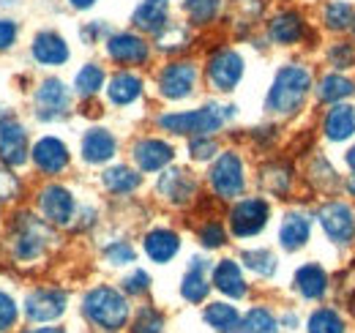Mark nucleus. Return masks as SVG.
<instances>
[{"instance_id": "nucleus-1", "label": "nucleus", "mask_w": 355, "mask_h": 333, "mask_svg": "<svg viewBox=\"0 0 355 333\" xmlns=\"http://www.w3.org/2000/svg\"><path fill=\"white\" fill-rule=\"evenodd\" d=\"M309 85H311V77L306 69H301V66H284L276 74L273 87L268 93V101H266L268 112L293 115L304 104V99L309 93Z\"/></svg>"}, {"instance_id": "nucleus-2", "label": "nucleus", "mask_w": 355, "mask_h": 333, "mask_svg": "<svg viewBox=\"0 0 355 333\" xmlns=\"http://www.w3.org/2000/svg\"><path fill=\"white\" fill-rule=\"evenodd\" d=\"M83 311L93 325L104 328V331H118L126 325L129 320V303L126 298L112 287H96L85 295L83 300Z\"/></svg>"}, {"instance_id": "nucleus-3", "label": "nucleus", "mask_w": 355, "mask_h": 333, "mask_svg": "<svg viewBox=\"0 0 355 333\" xmlns=\"http://www.w3.org/2000/svg\"><path fill=\"white\" fill-rule=\"evenodd\" d=\"M235 107H216V104H208V107H200V110H191V112H175V115H162L159 126L164 131H173V134H191V137H205V134H214L219 131L222 123L232 115Z\"/></svg>"}, {"instance_id": "nucleus-4", "label": "nucleus", "mask_w": 355, "mask_h": 333, "mask_svg": "<svg viewBox=\"0 0 355 333\" xmlns=\"http://www.w3.org/2000/svg\"><path fill=\"white\" fill-rule=\"evenodd\" d=\"M243 164L235 153H222L216 159V164L211 166V186L216 189V194L230 200L238 197L243 191Z\"/></svg>"}, {"instance_id": "nucleus-5", "label": "nucleus", "mask_w": 355, "mask_h": 333, "mask_svg": "<svg viewBox=\"0 0 355 333\" xmlns=\"http://www.w3.org/2000/svg\"><path fill=\"white\" fill-rule=\"evenodd\" d=\"M0 159L11 166L28 162V134L14 115L0 118Z\"/></svg>"}, {"instance_id": "nucleus-6", "label": "nucleus", "mask_w": 355, "mask_h": 333, "mask_svg": "<svg viewBox=\"0 0 355 333\" xmlns=\"http://www.w3.org/2000/svg\"><path fill=\"white\" fill-rule=\"evenodd\" d=\"M268 221V203L266 200H243L230 213V227L238 238L257 235Z\"/></svg>"}, {"instance_id": "nucleus-7", "label": "nucleus", "mask_w": 355, "mask_h": 333, "mask_svg": "<svg viewBox=\"0 0 355 333\" xmlns=\"http://www.w3.org/2000/svg\"><path fill=\"white\" fill-rule=\"evenodd\" d=\"M243 77V60L238 52L222 49L208 60V80L219 90H232Z\"/></svg>"}, {"instance_id": "nucleus-8", "label": "nucleus", "mask_w": 355, "mask_h": 333, "mask_svg": "<svg viewBox=\"0 0 355 333\" xmlns=\"http://www.w3.org/2000/svg\"><path fill=\"white\" fill-rule=\"evenodd\" d=\"M66 311V292L33 290L25 300V314L31 323H52Z\"/></svg>"}, {"instance_id": "nucleus-9", "label": "nucleus", "mask_w": 355, "mask_h": 333, "mask_svg": "<svg viewBox=\"0 0 355 333\" xmlns=\"http://www.w3.org/2000/svg\"><path fill=\"white\" fill-rule=\"evenodd\" d=\"M320 224L325 230V235L336 244H350L355 235V216L353 210L342 203H331L320 210Z\"/></svg>"}, {"instance_id": "nucleus-10", "label": "nucleus", "mask_w": 355, "mask_h": 333, "mask_svg": "<svg viewBox=\"0 0 355 333\" xmlns=\"http://www.w3.org/2000/svg\"><path fill=\"white\" fill-rule=\"evenodd\" d=\"M197 80V71L191 63H170L162 74H159V90L167 96V99H183L191 93Z\"/></svg>"}, {"instance_id": "nucleus-11", "label": "nucleus", "mask_w": 355, "mask_h": 333, "mask_svg": "<svg viewBox=\"0 0 355 333\" xmlns=\"http://www.w3.org/2000/svg\"><path fill=\"white\" fill-rule=\"evenodd\" d=\"M36 112L42 121H52V118H60L69 107V90L60 80H44L39 93H36Z\"/></svg>"}, {"instance_id": "nucleus-12", "label": "nucleus", "mask_w": 355, "mask_h": 333, "mask_svg": "<svg viewBox=\"0 0 355 333\" xmlns=\"http://www.w3.org/2000/svg\"><path fill=\"white\" fill-rule=\"evenodd\" d=\"M39 203H42V210L52 224H69L74 216V197L63 186H46Z\"/></svg>"}, {"instance_id": "nucleus-13", "label": "nucleus", "mask_w": 355, "mask_h": 333, "mask_svg": "<svg viewBox=\"0 0 355 333\" xmlns=\"http://www.w3.org/2000/svg\"><path fill=\"white\" fill-rule=\"evenodd\" d=\"M107 52L112 60L118 63H126V66H137V63H145L148 60V44L142 42L139 36L134 33H118L107 42Z\"/></svg>"}, {"instance_id": "nucleus-14", "label": "nucleus", "mask_w": 355, "mask_h": 333, "mask_svg": "<svg viewBox=\"0 0 355 333\" xmlns=\"http://www.w3.org/2000/svg\"><path fill=\"white\" fill-rule=\"evenodd\" d=\"M173 148L162 139H142L134 145V162L142 172H156L173 162Z\"/></svg>"}, {"instance_id": "nucleus-15", "label": "nucleus", "mask_w": 355, "mask_h": 333, "mask_svg": "<svg viewBox=\"0 0 355 333\" xmlns=\"http://www.w3.org/2000/svg\"><path fill=\"white\" fill-rule=\"evenodd\" d=\"M33 162H36V166H39L42 172L55 175V172L66 169V164H69V151H66V145H63L60 139L44 137V139H39V142L33 145Z\"/></svg>"}, {"instance_id": "nucleus-16", "label": "nucleus", "mask_w": 355, "mask_h": 333, "mask_svg": "<svg viewBox=\"0 0 355 333\" xmlns=\"http://www.w3.org/2000/svg\"><path fill=\"white\" fill-rule=\"evenodd\" d=\"M22 230L14 241V254L19 259H36L42 249H44V241H46V232L44 227L39 221H33V216H22Z\"/></svg>"}, {"instance_id": "nucleus-17", "label": "nucleus", "mask_w": 355, "mask_h": 333, "mask_svg": "<svg viewBox=\"0 0 355 333\" xmlns=\"http://www.w3.org/2000/svg\"><path fill=\"white\" fill-rule=\"evenodd\" d=\"M33 58L39 63H44V66H60V63L69 60V46L58 33L44 31V33H39L33 39Z\"/></svg>"}, {"instance_id": "nucleus-18", "label": "nucleus", "mask_w": 355, "mask_h": 333, "mask_svg": "<svg viewBox=\"0 0 355 333\" xmlns=\"http://www.w3.org/2000/svg\"><path fill=\"white\" fill-rule=\"evenodd\" d=\"M115 156V137L107 128H90L83 139V159L90 164H101Z\"/></svg>"}, {"instance_id": "nucleus-19", "label": "nucleus", "mask_w": 355, "mask_h": 333, "mask_svg": "<svg viewBox=\"0 0 355 333\" xmlns=\"http://www.w3.org/2000/svg\"><path fill=\"white\" fill-rule=\"evenodd\" d=\"M167 6L170 0H142L134 11V25L148 33H159L167 25Z\"/></svg>"}, {"instance_id": "nucleus-20", "label": "nucleus", "mask_w": 355, "mask_h": 333, "mask_svg": "<svg viewBox=\"0 0 355 333\" xmlns=\"http://www.w3.org/2000/svg\"><path fill=\"white\" fill-rule=\"evenodd\" d=\"M159 191H162L167 200H173V203L180 205V203H186V200L194 194V178H191L189 172H183V169H170V172L162 175Z\"/></svg>"}, {"instance_id": "nucleus-21", "label": "nucleus", "mask_w": 355, "mask_h": 333, "mask_svg": "<svg viewBox=\"0 0 355 333\" xmlns=\"http://www.w3.org/2000/svg\"><path fill=\"white\" fill-rule=\"evenodd\" d=\"M178 246H180V241H178V235L173 230H153V232L145 235V251H148V257L153 262L173 259L178 254Z\"/></svg>"}, {"instance_id": "nucleus-22", "label": "nucleus", "mask_w": 355, "mask_h": 333, "mask_svg": "<svg viewBox=\"0 0 355 333\" xmlns=\"http://www.w3.org/2000/svg\"><path fill=\"white\" fill-rule=\"evenodd\" d=\"M353 131H355V110L350 104H336L328 112V118H325V134H328V139L342 142V139L353 137Z\"/></svg>"}, {"instance_id": "nucleus-23", "label": "nucleus", "mask_w": 355, "mask_h": 333, "mask_svg": "<svg viewBox=\"0 0 355 333\" xmlns=\"http://www.w3.org/2000/svg\"><path fill=\"white\" fill-rule=\"evenodd\" d=\"M214 284L216 290H222L230 298H243L246 295V282L241 276V268L232 259H222L214 271Z\"/></svg>"}, {"instance_id": "nucleus-24", "label": "nucleus", "mask_w": 355, "mask_h": 333, "mask_svg": "<svg viewBox=\"0 0 355 333\" xmlns=\"http://www.w3.org/2000/svg\"><path fill=\"white\" fill-rule=\"evenodd\" d=\"M205 259H200V257H194L191 259V268H189V273L183 276V284H180V292H183V298L186 300H191V303H200V300H205V295L211 290V284L205 282Z\"/></svg>"}, {"instance_id": "nucleus-25", "label": "nucleus", "mask_w": 355, "mask_h": 333, "mask_svg": "<svg viewBox=\"0 0 355 333\" xmlns=\"http://www.w3.org/2000/svg\"><path fill=\"white\" fill-rule=\"evenodd\" d=\"M279 241L287 251L301 249L306 241H309V221L306 216L301 213H290L284 221H282V230H279Z\"/></svg>"}, {"instance_id": "nucleus-26", "label": "nucleus", "mask_w": 355, "mask_h": 333, "mask_svg": "<svg viewBox=\"0 0 355 333\" xmlns=\"http://www.w3.org/2000/svg\"><path fill=\"white\" fill-rule=\"evenodd\" d=\"M268 33H270V39H273L276 44H295L298 39H301V33H304V22H301L298 14L287 11V14L273 17Z\"/></svg>"}, {"instance_id": "nucleus-27", "label": "nucleus", "mask_w": 355, "mask_h": 333, "mask_svg": "<svg viewBox=\"0 0 355 333\" xmlns=\"http://www.w3.org/2000/svg\"><path fill=\"white\" fill-rule=\"evenodd\" d=\"M107 93H110V101L112 104H132L134 99L142 93V80L129 74V71H121V74L112 77Z\"/></svg>"}, {"instance_id": "nucleus-28", "label": "nucleus", "mask_w": 355, "mask_h": 333, "mask_svg": "<svg viewBox=\"0 0 355 333\" xmlns=\"http://www.w3.org/2000/svg\"><path fill=\"white\" fill-rule=\"evenodd\" d=\"M295 287L304 298H320L325 287H328V276L322 268L317 265H304L298 273H295Z\"/></svg>"}, {"instance_id": "nucleus-29", "label": "nucleus", "mask_w": 355, "mask_h": 333, "mask_svg": "<svg viewBox=\"0 0 355 333\" xmlns=\"http://www.w3.org/2000/svg\"><path fill=\"white\" fill-rule=\"evenodd\" d=\"M205 323L219 333H235L238 325H241V317H238V311H235L232 306H227V303H211V306L205 309Z\"/></svg>"}, {"instance_id": "nucleus-30", "label": "nucleus", "mask_w": 355, "mask_h": 333, "mask_svg": "<svg viewBox=\"0 0 355 333\" xmlns=\"http://www.w3.org/2000/svg\"><path fill=\"white\" fill-rule=\"evenodd\" d=\"M104 186L115 194H129L139 186V175L129 166H112L104 172Z\"/></svg>"}, {"instance_id": "nucleus-31", "label": "nucleus", "mask_w": 355, "mask_h": 333, "mask_svg": "<svg viewBox=\"0 0 355 333\" xmlns=\"http://www.w3.org/2000/svg\"><path fill=\"white\" fill-rule=\"evenodd\" d=\"M355 93V85L350 80H345V77H336V74H331V77H325L320 87H317V96L322 99V101H339V99H345V96H350Z\"/></svg>"}, {"instance_id": "nucleus-32", "label": "nucleus", "mask_w": 355, "mask_h": 333, "mask_svg": "<svg viewBox=\"0 0 355 333\" xmlns=\"http://www.w3.org/2000/svg\"><path fill=\"white\" fill-rule=\"evenodd\" d=\"M238 331L241 333H276V320H273V314H270L268 309H252Z\"/></svg>"}, {"instance_id": "nucleus-33", "label": "nucleus", "mask_w": 355, "mask_h": 333, "mask_svg": "<svg viewBox=\"0 0 355 333\" xmlns=\"http://www.w3.org/2000/svg\"><path fill=\"white\" fill-rule=\"evenodd\" d=\"M309 333H345V323L339 320L336 311H331V309H320V311L311 314Z\"/></svg>"}, {"instance_id": "nucleus-34", "label": "nucleus", "mask_w": 355, "mask_h": 333, "mask_svg": "<svg viewBox=\"0 0 355 333\" xmlns=\"http://www.w3.org/2000/svg\"><path fill=\"white\" fill-rule=\"evenodd\" d=\"M77 93L80 96H93L101 85H104V71L98 69V66H93V63H88V66H83V71L77 74Z\"/></svg>"}, {"instance_id": "nucleus-35", "label": "nucleus", "mask_w": 355, "mask_h": 333, "mask_svg": "<svg viewBox=\"0 0 355 333\" xmlns=\"http://www.w3.org/2000/svg\"><path fill=\"white\" fill-rule=\"evenodd\" d=\"M186 11H189L194 25H205V22H211L216 17L219 0H186Z\"/></svg>"}, {"instance_id": "nucleus-36", "label": "nucleus", "mask_w": 355, "mask_h": 333, "mask_svg": "<svg viewBox=\"0 0 355 333\" xmlns=\"http://www.w3.org/2000/svg\"><path fill=\"white\" fill-rule=\"evenodd\" d=\"M243 262L254 271V273H260V276H270L273 271H276V257L266 249H257V251H243Z\"/></svg>"}, {"instance_id": "nucleus-37", "label": "nucleus", "mask_w": 355, "mask_h": 333, "mask_svg": "<svg viewBox=\"0 0 355 333\" xmlns=\"http://www.w3.org/2000/svg\"><path fill=\"white\" fill-rule=\"evenodd\" d=\"M162 328H164V317L150 306H145L134 323V333H162Z\"/></svg>"}, {"instance_id": "nucleus-38", "label": "nucleus", "mask_w": 355, "mask_h": 333, "mask_svg": "<svg viewBox=\"0 0 355 333\" xmlns=\"http://www.w3.org/2000/svg\"><path fill=\"white\" fill-rule=\"evenodd\" d=\"M325 22H328L334 31L350 28V22H353V8H350L347 3H331L328 11H325Z\"/></svg>"}, {"instance_id": "nucleus-39", "label": "nucleus", "mask_w": 355, "mask_h": 333, "mask_svg": "<svg viewBox=\"0 0 355 333\" xmlns=\"http://www.w3.org/2000/svg\"><path fill=\"white\" fill-rule=\"evenodd\" d=\"M266 186L273 191V194H284L287 191V186H290V172L284 169V166H270V169H266Z\"/></svg>"}, {"instance_id": "nucleus-40", "label": "nucleus", "mask_w": 355, "mask_h": 333, "mask_svg": "<svg viewBox=\"0 0 355 333\" xmlns=\"http://www.w3.org/2000/svg\"><path fill=\"white\" fill-rule=\"evenodd\" d=\"M17 323V303L8 292H0V333L11 331Z\"/></svg>"}, {"instance_id": "nucleus-41", "label": "nucleus", "mask_w": 355, "mask_h": 333, "mask_svg": "<svg viewBox=\"0 0 355 333\" xmlns=\"http://www.w3.org/2000/svg\"><path fill=\"white\" fill-rule=\"evenodd\" d=\"M200 241H202V246H208V249H219L224 244V227L219 221H208V224L200 230Z\"/></svg>"}, {"instance_id": "nucleus-42", "label": "nucleus", "mask_w": 355, "mask_h": 333, "mask_svg": "<svg viewBox=\"0 0 355 333\" xmlns=\"http://www.w3.org/2000/svg\"><path fill=\"white\" fill-rule=\"evenodd\" d=\"M331 63H334L336 69H347V66H353L355 49L350 46V44H336V46L331 49Z\"/></svg>"}, {"instance_id": "nucleus-43", "label": "nucleus", "mask_w": 355, "mask_h": 333, "mask_svg": "<svg viewBox=\"0 0 355 333\" xmlns=\"http://www.w3.org/2000/svg\"><path fill=\"white\" fill-rule=\"evenodd\" d=\"M104 254H107V259H110L112 265H126V262H134V249L129 246V244H112Z\"/></svg>"}, {"instance_id": "nucleus-44", "label": "nucleus", "mask_w": 355, "mask_h": 333, "mask_svg": "<svg viewBox=\"0 0 355 333\" xmlns=\"http://www.w3.org/2000/svg\"><path fill=\"white\" fill-rule=\"evenodd\" d=\"M148 284H150V276L145 273V271H134L132 276H126L123 279V290L129 292V295H139V292L148 290Z\"/></svg>"}, {"instance_id": "nucleus-45", "label": "nucleus", "mask_w": 355, "mask_h": 333, "mask_svg": "<svg viewBox=\"0 0 355 333\" xmlns=\"http://www.w3.org/2000/svg\"><path fill=\"white\" fill-rule=\"evenodd\" d=\"M189 151H191L194 159L202 162V159H211V156L216 153V142H214V139H202V137H197V139H191Z\"/></svg>"}, {"instance_id": "nucleus-46", "label": "nucleus", "mask_w": 355, "mask_h": 333, "mask_svg": "<svg viewBox=\"0 0 355 333\" xmlns=\"http://www.w3.org/2000/svg\"><path fill=\"white\" fill-rule=\"evenodd\" d=\"M17 39V25L11 19H0V49H8Z\"/></svg>"}, {"instance_id": "nucleus-47", "label": "nucleus", "mask_w": 355, "mask_h": 333, "mask_svg": "<svg viewBox=\"0 0 355 333\" xmlns=\"http://www.w3.org/2000/svg\"><path fill=\"white\" fill-rule=\"evenodd\" d=\"M69 3H71L74 8H90V6L96 3V0H69Z\"/></svg>"}, {"instance_id": "nucleus-48", "label": "nucleus", "mask_w": 355, "mask_h": 333, "mask_svg": "<svg viewBox=\"0 0 355 333\" xmlns=\"http://www.w3.org/2000/svg\"><path fill=\"white\" fill-rule=\"evenodd\" d=\"M25 333H66L63 328H39V331H25Z\"/></svg>"}, {"instance_id": "nucleus-49", "label": "nucleus", "mask_w": 355, "mask_h": 333, "mask_svg": "<svg viewBox=\"0 0 355 333\" xmlns=\"http://www.w3.org/2000/svg\"><path fill=\"white\" fill-rule=\"evenodd\" d=\"M347 164H350V166L355 169V148L350 151V153H347Z\"/></svg>"}, {"instance_id": "nucleus-50", "label": "nucleus", "mask_w": 355, "mask_h": 333, "mask_svg": "<svg viewBox=\"0 0 355 333\" xmlns=\"http://www.w3.org/2000/svg\"><path fill=\"white\" fill-rule=\"evenodd\" d=\"M347 189H350V191H353V194H355V175H353V178H350V180H347Z\"/></svg>"}]
</instances>
